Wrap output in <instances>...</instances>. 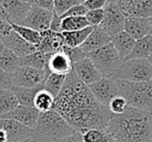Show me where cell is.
Wrapping results in <instances>:
<instances>
[{
  "label": "cell",
  "mask_w": 152,
  "mask_h": 142,
  "mask_svg": "<svg viewBox=\"0 0 152 142\" xmlns=\"http://www.w3.org/2000/svg\"><path fill=\"white\" fill-rule=\"evenodd\" d=\"M113 42V38L101 27V26H94L93 32L90 34L87 40L81 45V48L87 53L101 48L105 45Z\"/></svg>",
  "instance_id": "cell-18"
},
{
  "label": "cell",
  "mask_w": 152,
  "mask_h": 142,
  "mask_svg": "<svg viewBox=\"0 0 152 142\" xmlns=\"http://www.w3.org/2000/svg\"><path fill=\"white\" fill-rule=\"evenodd\" d=\"M0 42L19 57H24L37 50V46L22 38L15 30L5 37H0Z\"/></svg>",
  "instance_id": "cell-13"
},
{
  "label": "cell",
  "mask_w": 152,
  "mask_h": 142,
  "mask_svg": "<svg viewBox=\"0 0 152 142\" xmlns=\"http://www.w3.org/2000/svg\"><path fill=\"white\" fill-rule=\"evenodd\" d=\"M25 142H54V141L49 139V138L44 137V136H41V135L36 134L34 137L30 138L29 140H27V141H25Z\"/></svg>",
  "instance_id": "cell-45"
},
{
  "label": "cell",
  "mask_w": 152,
  "mask_h": 142,
  "mask_svg": "<svg viewBox=\"0 0 152 142\" xmlns=\"http://www.w3.org/2000/svg\"><path fill=\"white\" fill-rule=\"evenodd\" d=\"M51 71L49 68L40 70L30 66H20L15 72L9 74L12 84L15 87L37 88L44 87L46 79H48Z\"/></svg>",
  "instance_id": "cell-7"
},
{
  "label": "cell",
  "mask_w": 152,
  "mask_h": 142,
  "mask_svg": "<svg viewBox=\"0 0 152 142\" xmlns=\"http://www.w3.org/2000/svg\"><path fill=\"white\" fill-rule=\"evenodd\" d=\"M81 1H83V2H85V1H86V0H81Z\"/></svg>",
  "instance_id": "cell-53"
},
{
  "label": "cell",
  "mask_w": 152,
  "mask_h": 142,
  "mask_svg": "<svg viewBox=\"0 0 152 142\" xmlns=\"http://www.w3.org/2000/svg\"><path fill=\"white\" fill-rule=\"evenodd\" d=\"M135 43H137V40L125 30L118 34L113 39V44L115 45L123 61L126 60L129 57V54L132 52Z\"/></svg>",
  "instance_id": "cell-20"
},
{
  "label": "cell",
  "mask_w": 152,
  "mask_h": 142,
  "mask_svg": "<svg viewBox=\"0 0 152 142\" xmlns=\"http://www.w3.org/2000/svg\"><path fill=\"white\" fill-rule=\"evenodd\" d=\"M90 26V23L86 16L80 17H64L61 28L63 32H73V30H79Z\"/></svg>",
  "instance_id": "cell-31"
},
{
  "label": "cell",
  "mask_w": 152,
  "mask_h": 142,
  "mask_svg": "<svg viewBox=\"0 0 152 142\" xmlns=\"http://www.w3.org/2000/svg\"><path fill=\"white\" fill-rule=\"evenodd\" d=\"M31 7V3L21 0H0V16L4 17L11 23L21 25Z\"/></svg>",
  "instance_id": "cell-9"
},
{
  "label": "cell",
  "mask_w": 152,
  "mask_h": 142,
  "mask_svg": "<svg viewBox=\"0 0 152 142\" xmlns=\"http://www.w3.org/2000/svg\"><path fill=\"white\" fill-rule=\"evenodd\" d=\"M85 142H110L112 136L106 129H92L83 134Z\"/></svg>",
  "instance_id": "cell-32"
},
{
  "label": "cell",
  "mask_w": 152,
  "mask_h": 142,
  "mask_svg": "<svg viewBox=\"0 0 152 142\" xmlns=\"http://www.w3.org/2000/svg\"><path fill=\"white\" fill-rule=\"evenodd\" d=\"M104 11L105 15L100 26L114 39L117 35L124 30L126 16L117 3H107V5L104 7Z\"/></svg>",
  "instance_id": "cell-8"
},
{
  "label": "cell",
  "mask_w": 152,
  "mask_h": 142,
  "mask_svg": "<svg viewBox=\"0 0 152 142\" xmlns=\"http://www.w3.org/2000/svg\"><path fill=\"white\" fill-rule=\"evenodd\" d=\"M14 87V85L12 84L11 79H10L9 73H5L3 71H1V83H0V88L1 89H7L11 90Z\"/></svg>",
  "instance_id": "cell-42"
},
{
  "label": "cell",
  "mask_w": 152,
  "mask_h": 142,
  "mask_svg": "<svg viewBox=\"0 0 152 142\" xmlns=\"http://www.w3.org/2000/svg\"><path fill=\"white\" fill-rule=\"evenodd\" d=\"M44 87H37V88H25V87H15L12 88V91L17 95L19 99L20 104L28 107H34V97L39 90Z\"/></svg>",
  "instance_id": "cell-27"
},
{
  "label": "cell",
  "mask_w": 152,
  "mask_h": 142,
  "mask_svg": "<svg viewBox=\"0 0 152 142\" xmlns=\"http://www.w3.org/2000/svg\"><path fill=\"white\" fill-rule=\"evenodd\" d=\"M58 142H85V141H83V134L79 133V132H76V133L72 134L69 137L65 138L63 140H59Z\"/></svg>",
  "instance_id": "cell-44"
},
{
  "label": "cell",
  "mask_w": 152,
  "mask_h": 142,
  "mask_svg": "<svg viewBox=\"0 0 152 142\" xmlns=\"http://www.w3.org/2000/svg\"><path fill=\"white\" fill-rule=\"evenodd\" d=\"M88 57L93 61L104 77H113L123 62L113 42L97 50L89 52Z\"/></svg>",
  "instance_id": "cell-6"
},
{
  "label": "cell",
  "mask_w": 152,
  "mask_h": 142,
  "mask_svg": "<svg viewBox=\"0 0 152 142\" xmlns=\"http://www.w3.org/2000/svg\"><path fill=\"white\" fill-rule=\"evenodd\" d=\"M42 34V41L37 46V50L45 53H54L61 50L65 46V38L63 32H56L51 29L45 30Z\"/></svg>",
  "instance_id": "cell-17"
},
{
  "label": "cell",
  "mask_w": 152,
  "mask_h": 142,
  "mask_svg": "<svg viewBox=\"0 0 152 142\" xmlns=\"http://www.w3.org/2000/svg\"><path fill=\"white\" fill-rule=\"evenodd\" d=\"M21 1H24V2H28V3H31V4H32V0H21Z\"/></svg>",
  "instance_id": "cell-48"
},
{
  "label": "cell",
  "mask_w": 152,
  "mask_h": 142,
  "mask_svg": "<svg viewBox=\"0 0 152 142\" xmlns=\"http://www.w3.org/2000/svg\"><path fill=\"white\" fill-rule=\"evenodd\" d=\"M150 113H151V115H152V109H151V110H150Z\"/></svg>",
  "instance_id": "cell-52"
},
{
  "label": "cell",
  "mask_w": 152,
  "mask_h": 142,
  "mask_svg": "<svg viewBox=\"0 0 152 142\" xmlns=\"http://www.w3.org/2000/svg\"><path fill=\"white\" fill-rule=\"evenodd\" d=\"M55 106V96L52 95L49 91L42 88L39 90L34 97V107L40 111L41 113L49 112L54 110Z\"/></svg>",
  "instance_id": "cell-25"
},
{
  "label": "cell",
  "mask_w": 152,
  "mask_h": 142,
  "mask_svg": "<svg viewBox=\"0 0 152 142\" xmlns=\"http://www.w3.org/2000/svg\"><path fill=\"white\" fill-rule=\"evenodd\" d=\"M120 0H108V3H118Z\"/></svg>",
  "instance_id": "cell-47"
},
{
  "label": "cell",
  "mask_w": 152,
  "mask_h": 142,
  "mask_svg": "<svg viewBox=\"0 0 152 142\" xmlns=\"http://www.w3.org/2000/svg\"><path fill=\"white\" fill-rule=\"evenodd\" d=\"M54 110L81 134L92 129L107 131L112 116L110 108L96 99L90 86L77 77L74 69L55 97Z\"/></svg>",
  "instance_id": "cell-1"
},
{
  "label": "cell",
  "mask_w": 152,
  "mask_h": 142,
  "mask_svg": "<svg viewBox=\"0 0 152 142\" xmlns=\"http://www.w3.org/2000/svg\"><path fill=\"white\" fill-rule=\"evenodd\" d=\"M152 25L150 18L135 17V16H128L125 21L124 30L132 36L135 40L142 39L143 37L151 34Z\"/></svg>",
  "instance_id": "cell-16"
},
{
  "label": "cell",
  "mask_w": 152,
  "mask_h": 142,
  "mask_svg": "<svg viewBox=\"0 0 152 142\" xmlns=\"http://www.w3.org/2000/svg\"><path fill=\"white\" fill-rule=\"evenodd\" d=\"M1 46V57H0V68L1 71L12 74L21 66V57L11 51L4 45L0 44Z\"/></svg>",
  "instance_id": "cell-21"
},
{
  "label": "cell",
  "mask_w": 152,
  "mask_h": 142,
  "mask_svg": "<svg viewBox=\"0 0 152 142\" xmlns=\"http://www.w3.org/2000/svg\"><path fill=\"white\" fill-rule=\"evenodd\" d=\"M116 82L120 94L127 100L128 106L150 112L152 109V81L128 82L116 79Z\"/></svg>",
  "instance_id": "cell-4"
},
{
  "label": "cell",
  "mask_w": 152,
  "mask_h": 142,
  "mask_svg": "<svg viewBox=\"0 0 152 142\" xmlns=\"http://www.w3.org/2000/svg\"><path fill=\"white\" fill-rule=\"evenodd\" d=\"M20 106L17 95L12 90H0V115H4Z\"/></svg>",
  "instance_id": "cell-26"
},
{
  "label": "cell",
  "mask_w": 152,
  "mask_h": 142,
  "mask_svg": "<svg viewBox=\"0 0 152 142\" xmlns=\"http://www.w3.org/2000/svg\"><path fill=\"white\" fill-rule=\"evenodd\" d=\"M88 12H89V10L86 7V5L83 3H80V4H77L72 9H70L67 13H65L61 17H80V16H86Z\"/></svg>",
  "instance_id": "cell-37"
},
{
  "label": "cell",
  "mask_w": 152,
  "mask_h": 142,
  "mask_svg": "<svg viewBox=\"0 0 152 142\" xmlns=\"http://www.w3.org/2000/svg\"><path fill=\"white\" fill-rule=\"evenodd\" d=\"M83 3L89 11H92V10L104 9L107 5L108 0H86Z\"/></svg>",
  "instance_id": "cell-38"
},
{
  "label": "cell",
  "mask_w": 152,
  "mask_h": 142,
  "mask_svg": "<svg viewBox=\"0 0 152 142\" xmlns=\"http://www.w3.org/2000/svg\"><path fill=\"white\" fill-rule=\"evenodd\" d=\"M113 79L128 82L152 81V65L148 59L124 60Z\"/></svg>",
  "instance_id": "cell-5"
},
{
  "label": "cell",
  "mask_w": 152,
  "mask_h": 142,
  "mask_svg": "<svg viewBox=\"0 0 152 142\" xmlns=\"http://www.w3.org/2000/svg\"><path fill=\"white\" fill-rule=\"evenodd\" d=\"M12 24H13L14 30L16 32H18L26 41L34 44V46H38L41 43L43 37L40 32H37V30L32 29V28L27 27V26H24V25H20V24H14V23Z\"/></svg>",
  "instance_id": "cell-30"
},
{
  "label": "cell",
  "mask_w": 152,
  "mask_h": 142,
  "mask_svg": "<svg viewBox=\"0 0 152 142\" xmlns=\"http://www.w3.org/2000/svg\"><path fill=\"white\" fill-rule=\"evenodd\" d=\"M61 24H63V18L58 16L57 14L54 13L52 18V21L50 24V29L56 32H63V28H61Z\"/></svg>",
  "instance_id": "cell-41"
},
{
  "label": "cell",
  "mask_w": 152,
  "mask_h": 142,
  "mask_svg": "<svg viewBox=\"0 0 152 142\" xmlns=\"http://www.w3.org/2000/svg\"><path fill=\"white\" fill-rule=\"evenodd\" d=\"M128 107V102L127 100L123 97L122 95H118L110 102L108 104V108H110V111L112 112V114H122V113L125 112V110Z\"/></svg>",
  "instance_id": "cell-35"
},
{
  "label": "cell",
  "mask_w": 152,
  "mask_h": 142,
  "mask_svg": "<svg viewBox=\"0 0 152 142\" xmlns=\"http://www.w3.org/2000/svg\"><path fill=\"white\" fill-rule=\"evenodd\" d=\"M151 18L152 17V0H137L129 9L127 16Z\"/></svg>",
  "instance_id": "cell-28"
},
{
  "label": "cell",
  "mask_w": 152,
  "mask_h": 142,
  "mask_svg": "<svg viewBox=\"0 0 152 142\" xmlns=\"http://www.w3.org/2000/svg\"><path fill=\"white\" fill-rule=\"evenodd\" d=\"M48 68L51 72L68 75L73 70V63L63 49L51 54Z\"/></svg>",
  "instance_id": "cell-19"
},
{
  "label": "cell",
  "mask_w": 152,
  "mask_h": 142,
  "mask_svg": "<svg viewBox=\"0 0 152 142\" xmlns=\"http://www.w3.org/2000/svg\"><path fill=\"white\" fill-rule=\"evenodd\" d=\"M80 3H83L81 0H54V13L63 16L70 9Z\"/></svg>",
  "instance_id": "cell-33"
},
{
  "label": "cell",
  "mask_w": 152,
  "mask_h": 142,
  "mask_svg": "<svg viewBox=\"0 0 152 142\" xmlns=\"http://www.w3.org/2000/svg\"><path fill=\"white\" fill-rule=\"evenodd\" d=\"M107 132L115 142H152V115L128 106L122 114H112Z\"/></svg>",
  "instance_id": "cell-2"
},
{
  "label": "cell",
  "mask_w": 152,
  "mask_h": 142,
  "mask_svg": "<svg viewBox=\"0 0 152 142\" xmlns=\"http://www.w3.org/2000/svg\"><path fill=\"white\" fill-rule=\"evenodd\" d=\"M0 142H9L7 135L3 129H0Z\"/></svg>",
  "instance_id": "cell-46"
},
{
  "label": "cell",
  "mask_w": 152,
  "mask_h": 142,
  "mask_svg": "<svg viewBox=\"0 0 152 142\" xmlns=\"http://www.w3.org/2000/svg\"><path fill=\"white\" fill-rule=\"evenodd\" d=\"M66 79H67V75L51 72L49 74L48 79L45 82L44 89H46L47 91H49L52 95L56 97L59 94V92L61 91L64 85H65Z\"/></svg>",
  "instance_id": "cell-29"
},
{
  "label": "cell",
  "mask_w": 152,
  "mask_h": 142,
  "mask_svg": "<svg viewBox=\"0 0 152 142\" xmlns=\"http://www.w3.org/2000/svg\"><path fill=\"white\" fill-rule=\"evenodd\" d=\"M54 12L41 9L32 4L30 11L28 12L26 18L23 20L21 25L27 26L37 32H43L50 29V24L52 21Z\"/></svg>",
  "instance_id": "cell-11"
},
{
  "label": "cell",
  "mask_w": 152,
  "mask_h": 142,
  "mask_svg": "<svg viewBox=\"0 0 152 142\" xmlns=\"http://www.w3.org/2000/svg\"><path fill=\"white\" fill-rule=\"evenodd\" d=\"M52 53H45L43 51L36 50L34 52L21 57V66H30L40 70H45L48 68L49 60Z\"/></svg>",
  "instance_id": "cell-22"
},
{
  "label": "cell",
  "mask_w": 152,
  "mask_h": 142,
  "mask_svg": "<svg viewBox=\"0 0 152 142\" xmlns=\"http://www.w3.org/2000/svg\"><path fill=\"white\" fill-rule=\"evenodd\" d=\"M32 4L41 9L54 12V0H32Z\"/></svg>",
  "instance_id": "cell-40"
},
{
  "label": "cell",
  "mask_w": 152,
  "mask_h": 142,
  "mask_svg": "<svg viewBox=\"0 0 152 142\" xmlns=\"http://www.w3.org/2000/svg\"><path fill=\"white\" fill-rule=\"evenodd\" d=\"M104 15H105V11L104 9L100 10H92L89 11L86 15V18L89 21L90 25L92 26H99L102 23L104 19Z\"/></svg>",
  "instance_id": "cell-36"
},
{
  "label": "cell",
  "mask_w": 152,
  "mask_h": 142,
  "mask_svg": "<svg viewBox=\"0 0 152 142\" xmlns=\"http://www.w3.org/2000/svg\"><path fill=\"white\" fill-rule=\"evenodd\" d=\"M0 129L7 133L9 142H25L36 135V129H30L25 124L14 119L0 118Z\"/></svg>",
  "instance_id": "cell-12"
},
{
  "label": "cell",
  "mask_w": 152,
  "mask_h": 142,
  "mask_svg": "<svg viewBox=\"0 0 152 142\" xmlns=\"http://www.w3.org/2000/svg\"><path fill=\"white\" fill-rule=\"evenodd\" d=\"M135 1H137V0H120L117 4H118V7H120L121 11L124 13V15L127 16V13H128L129 9H130V7L135 2Z\"/></svg>",
  "instance_id": "cell-43"
},
{
  "label": "cell",
  "mask_w": 152,
  "mask_h": 142,
  "mask_svg": "<svg viewBox=\"0 0 152 142\" xmlns=\"http://www.w3.org/2000/svg\"><path fill=\"white\" fill-rule=\"evenodd\" d=\"M63 51L67 53V55L70 57V60L72 61V63L75 64L77 62L81 61L85 57H88V53L81 48V46H77V47H70V46H65L63 47Z\"/></svg>",
  "instance_id": "cell-34"
},
{
  "label": "cell",
  "mask_w": 152,
  "mask_h": 142,
  "mask_svg": "<svg viewBox=\"0 0 152 142\" xmlns=\"http://www.w3.org/2000/svg\"><path fill=\"white\" fill-rule=\"evenodd\" d=\"M94 29V26L90 25L83 29L73 30V32H63L64 38H65V45L70 47L81 46L87 38L90 36Z\"/></svg>",
  "instance_id": "cell-24"
},
{
  "label": "cell",
  "mask_w": 152,
  "mask_h": 142,
  "mask_svg": "<svg viewBox=\"0 0 152 142\" xmlns=\"http://www.w3.org/2000/svg\"><path fill=\"white\" fill-rule=\"evenodd\" d=\"M148 60L150 61V63H151V65H152V55H150L149 57H148Z\"/></svg>",
  "instance_id": "cell-49"
},
{
  "label": "cell",
  "mask_w": 152,
  "mask_h": 142,
  "mask_svg": "<svg viewBox=\"0 0 152 142\" xmlns=\"http://www.w3.org/2000/svg\"><path fill=\"white\" fill-rule=\"evenodd\" d=\"M90 88L96 99L106 107H108L110 102L116 96L121 95L116 79L113 77H102L98 82L90 85Z\"/></svg>",
  "instance_id": "cell-10"
},
{
  "label": "cell",
  "mask_w": 152,
  "mask_h": 142,
  "mask_svg": "<svg viewBox=\"0 0 152 142\" xmlns=\"http://www.w3.org/2000/svg\"><path fill=\"white\" fill-rule=\"evenodd\" d=\"M34 129L38 135L49 138L54 142H58L76 133L75 129L55 110L41 113Z\"/></svg>",
  "instance_id": "cell-3"
},
{
  "label": "cell",
  "mask_w": 152,
  "mask_h": 142,
  "mask_svg": "<svg viewBox=\"0 0 152 142\" xmlns=\"http://www.w3.org/2000/svg\"><path fill=\"white\" fill-rule=\"evenodd\" d=\"M152 55V34L137 40L132 52L126 60L130 59H148Z\"/></svg>",
  "instance_id": "cell-23"
},
{
  "label": "cell",
  "mask_w": 152,
  "mask_h": 142,
  "mask_svg": "<svg viewBox=\"0 0 152 142\" xmlns=\"http://www.w3.org/2000/svg\"><path fill=\"white\" fill-rule=\"evenodd\" d=\"M73 69L77 74V77L89 86L104 77L98 70V68L96 67L95 64L93 63V61L88 57L81 61L77 62V63L73 64Z\"/></svg>",
  "instance_id": "cell-15"
},
{
  "label": "cell",
  "mask_w": 152,
  "mask_h": 142,
  "mask_svg": "<svg viewBox=\"0 0 152 142\" xmlns=\"http://www.w3.org/2000/svg\"><path fill=\"white\" fill-rule=\"evenodd\" d=\"M110 142H115V141H114V140H113V138H112V140H110Z\"/></svg>",
  "instance_id": "cell-51"
},
{
  "label": "cell",
  "mask_w": 152,
  "mask_h": 142,
  "mask_svg": "<svg viewBox=\"0 0 152 142\" xmlns=\"http://www.w3.org/2000/svg\"><path fill=\"white\" fill-rule=\"evenodd\" d=\"M0 19H1V22H0V37H5L14 30L13 24L2 16H0Z\"/></svg>",
  "instance_id": "cell-39"
},
{
  "label": "cell",
  "mask_w": 152,
  "mask_h": 142,
  "mask_svg": "<svg viewBox=\"0 0 152 142\" xmlns=\"http://www.w3.org/2000/svg\"><path fill=\"white\" fill-rule=\"evenodd\" d=\"M150 19H151V25H152V17L150 18ZM151 34H152V29H151Z\"/></svg>",
  "instance_id": "cell-50"
},
{
  "label": "cell",
  "mask_w": 152,
  "mask_h": 142,
  "mask_svg": "<svg viewBox=\"0 0 152 142\" xmlns=\"http://www.w3.org/2000/svg\"><path fill=\"white\" fill-rule=\"evenodd\" d=\"M41 112L36 107H28L20 104L15 110L11 111L10 113L4 115H0V118L5 119H14L16 121L25 124L30 129H36L38 124L39 118H40Z\"/></svg>",
  "instance_id": "cell-14"
}]
</instances>
